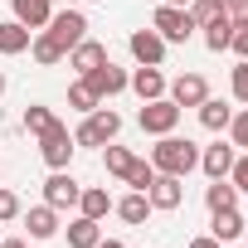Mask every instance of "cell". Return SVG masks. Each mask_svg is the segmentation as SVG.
<instances>
[{"instance_id":"1","label":"cell","mask_w":248,"mask_h":248,"mask_svg":"<svg viewBox=\"0 0 248 248\" xmlns=\"http://www.w3.org/2000/svg\"><path fill=\"white\" fill-rule=\"evenodd\" d=\"M151 166L161 170V175H190V170H200V146L190 141V137H175V132H166V137H156V146H151Z\"/></svg>"},{"instance_id":"2","label":"cell","mask_w":248,"mask_h":248,"mask_svg":"<svg viewBox=\"0 0 248 248\" xmlns=\"http://www.w3.org/2000/svg\"><path fill=\"white\" fill-rule=\"evenodd\" d=\"M117 132H122V117H117L112 107H93V112L78 122L73 141H78V146H107V141H117Z\"/></svg>"},{"instance_id":"3","label":"cell","mask_w":248,"mask_h":248,"mask_svg":"<svg viewBox=\"0 0 248 248\" xmlns=\"http://www.w3.org/2000/svg\"><path fill=\"white\" fill-rule=\"evenodd\" d=\"M180 112H185V107H175L170 97H151V102H141L137 122H141V132H146V137H166V132L180 127Z\"/></svg>"},{"instance_id":"4","label":"cell","mask_w":248,"mask_h":248,"mask_svg":"<svg viewBox=\"0 0 248 248\" xmlns=\"http://www.w3.org/2000/svg\"><path fill=\"white\" fill-rule=\"evenodd\" d=\"M73 151H78V141H73V132L63 127V122H54V127L39 137V156H44V166H49V170H68Z\"/></svg>"},{"instance_id":"5","label":"cell","mask_w":248,"mask_h":248,"mask_svg":"<svg viewBox=\"0 0 248 248\" xmlns=\"http://www.w3.org/2000/svg\"><path fill=\"white\" fill-rule=\"evenodd\" d=\"M151 30H156L166 44H185V39L195 34V20H190V10H180V5H161V10L151 15Z\"/></svg>"},{"instance_id":"6","label":"cell","mask_w":248,"mask_h":248,"mask_svg":"<svg viewBox=\"0 0 248 248\" xmlns=\"http://www.w3.org/2000/svg\"><path fill=\"white\" fill-rule=\"evenodd\" d=\"M44 30H49L63 49H73L78 39H88V15H83L78 5H68V10H54V20H49Z\"/></svg>"},{"instance_id":"7","label":"cell","mask_w":248,"mask_h":248,"mask_svg":"<svg viewBox=\"0 0 248 248\" xmlns=\"http://www.w3.org/2000/svg\"><path fill=\"white\" fill-rule=\"evenodd\" d=\"M78 195H83V185L68 175V170H54L49 180H44V204H54L59 214H68V209H78Z\"/></svg>"},{"instance_id":"8","label":"cell","mask_w":248,"mask_h":248,"mask_svg":"<svg viewBox=\"0 0 248 248\" xmlns=\"http://www.w3.org/2000/svg\"><path fill=\"white\" fill-rule=\"evenodd\" d=\"M127 78H132V73H127V68H117L112 59H107V63H97L93 73H83V83H88L102 102H107V97H117V93H127Z\"/></svg>"},{"instance_id":"9","label":"cell","mask_w":248,"mask_h":248,"mask_svg":"<svg viewBox=\"0 0 248 248\" xmlns=\"http://www.w3.org/2000/svg\"><path fill=\"white\" fill-rule=\"evenodd\" d=\"M166 97H170L175 107H200V102L209 97V83H204V73H180V78L166 83Z\"/></svg>"},{"instance_id":"10","label":"cell","mask_w":248,"mask_h":248,"mask_svg":"<svg viewBox=\"0 0 248 248\" xmlns=\"http://www.w3.org/2000/svg\"><path fill=\"white\" fill-rule=\"evenodd\" d=\"M166 73H161V63H137L132 68V78H127V88L141 97V102H151V97H166Z\"/></svg>"},{"instance_id":"11","label":"cell","mask_w":248,"mask_h":248,"mask_svg":"<svg viewBox=\"0 0 248 248\" xmlns=\"http://www.w3.org/2000/svg\"><path fill=\"white\" fill-rule=\"evenodd\" d=\"M146 200H151V209H180V200H185V180L180 175H161L156 170V180L146 185Z\"/></svg>"},{"instance_id":"12","label":"cell","mask_w":248,"mask_h":248,"mask_svg":"<svg viewBox=\"0 0 248 248\" xmlns=\"http://www.w3.org/2000/svg\"><path fill=\"white\" fill-rule=\"evenodd\" d=\"M127 49H132V59H137V63H166V49H170V44H166L156 30H132Z\"/></svg>"},{"instance_id":"13","label":"cell","mask_w":248,"mask_h":248,"mask_svg":"<svg viewBox=\"0 0 248 248\" xmlns=\"http://www.w3.org/2000/svg\"><path fill=\"white\" fill-rule=\"evenodd\" d=\"M233 156H238V146H233V141L200 146V170H204L209 180H224V175H229V166H233Z\"/></svg>"},{"instance_id":"14","label":"cell","mask_w":248,"mask_h":248,"mask_svg":"<svg viewBox=\"0 0 248 248\" xmlns=\"http://www.w3.org/2000/svg\"><path fill=\"white\" fill-rule=\"evenodd\" d=\"M20 219H25L30 238H59V229H63V219H59V209H54V204H34V209H20Z\"/></svg>"},{"instance_id":"15","label":"cell","mask_w":248,"mask_h":248,"mask_svg":"<svg viewBox=\"0 0 248 248\" xmlns=\"http://www.w3.org/2000/svg\"><path fill=\"white\" fill-rule=\"evenodd\" d=\"M112 214H117L122 224H132V229H141V224L151 219V200H146V190H132V195H122V200H112Z\"/></svg>"},{"instance_id":"16","label":"cell","mask_w":248,"mask_h":248,"mask_svg":"<svg viewBox=\"0 0 248 248\" xmlns=\"http://www.w3.org/2000/svg\"><path fill=\"white\" fill-rule=\"evenodd\" d=\"M97 63H107V44H97V39H78L73 49H68V68L83 78V73H93Z\"/></svg>"},{"instance_id":"17","label":"cell","mask_w":248,"mask_h":248,"mask_svg":"<svg viewBox=\"0 0 248 248\" xmlns=\"http://www.w3.org/2000/svg\"><path fill=\"white\" fill-rule=\"evenodd\" d=\"M209 238H219L224 248L243 238V214H238V204H233V209H214V214H209Z\"/></svg>"},{"instance_id":"18","label":"cell","mask_w":248,"mask_h":248,"mask_svg":"<svg viewBox=\"0 0 248 248\" xmlns=\"http://www.w3.org/2000/svg\"><path fill=\"white\" fill-rule=\"evenodd\" d=\"M30 39H34V30H25L20 20H0V59L30 54Z\"/></svg>"},{"instance_id":"19","label":"cell","mask_w":248,"mask_h":248,"mask_svg":"<svg viewBox=\"0 0 248 248\" xmlns=\"http://www.w3.org/2000/svg\"><path fill=\"white\" fill-rule=\"evenodd\" d=\"M30 54H34V63L39 68H54V63H63L68 59V49L49 34V30H34V39H30Z\"/></svg>"},{"instance_id":"20","label":"cell","mask_w":248,"mask_h":248,"mask_svg":"<svg viewBox=\"0 0 248 248\" xmlns=\"http://www.w3.org/2000/svg\"><path fill=\"white\" fill-rule=\"evenodd\" d=\"M10 5H15V20L25 30H44L54 20V0H10Z\"/></svg>"},{"instance_id":"21","label":"cell","mask_w":248,"mask_h":248,"mask_svg":"<svg viewBox=\"0 0 248 248\" xmlns=\"http://www.w3.org/2000/svg\"><path fill=\"white\" fill-rule=\"evenodd\" d=\"M195 112H200V127H204V132H224V127H229V117H233V107H229L224 97H214V93H209Z\"/></svg>"},{"instance_id":"22","label":"cell","mask_w":248,"mask_h":248,"mask_svg":"<svg viewBox=\"0 0 248 248\" xmlns=\"http://www.w3.org/2000/svg\"><path fill=\"white\" fill-rule=\"evenodd\" d=\"M63 233H68V248H97V243H102V224L88 219V214H78Z\"/></svg>"},{"instance_id":"23","label":"cell","mask_w":248,"mask_h":248,"mask_svg":"<svg viewBox=\"0 0 248 248\" xmlns=\"http://www.w3.org/2000/svg\"><path fill=\"white\" fill-rule=\"evenodd\" d=\"M78 214H88V219H97V224H102V219L112 214V195H107L102 185H88V190L78 195Z\"/></svg>"},{"instance_id":"24","label":"cell","mask_w":248,"mask_h":248,"mask_svg":"<svg viewBox=\"0 0 248 248\" xmlns=\"http://www.w3.org/2000/svg\"><path fill=\"white\" fill-rule=\"evenodd\" d=\"M204 30V49L209 54H224L229 49V34H233V20H229V10L219 15V20H209V25H200Z\"/></svg>"},{"instance_id":"25","label":"cell","mask_w":248,"mask_h":248,"mask_svg":"<svg viewBox=\"0 0 248 248\" xmlns=\"http://www.w3.org/2000/svg\"><path fill=\"white\" fill-rule=\"evenodd\" d=\"M204 204H209V214H214V209H233V204H238L233 180H229V175H224V180H209V185H204Z\"/></svg>"},{"instance_id":"26","label":"cell","mask_w":248,"mask_h":248,"mask_svg":"<svg viewBox=\"0 0 248 248\" xmlns=\"http://www.w3.org/2000/svg\"><path fill=\"white\" fill-rule=\"evenodd\" d=\"M54 122H59L54 107H44V102H30V107H25V132H30V137H44Z\"/></svg>"},{"instance_id":"27","label":"cell","mask_w":248,"mask_h":248,"mask_svg":"<svg viewBox=\"0 0 248 248\" xmlns=\"http://www.w3.org/2000/svg\"><path fill=\"white\" fill-rule=\"evenodd\" d=\"M132 161H137V156H132L127 146H117V141H107V146H102V166H107V175H117V180L132 170Z\"/></svg>"},{"instance_id":"28","label":"cell","mask_w":248,"mask_h":248,"mask_svg":"<svg viewBox=\"0 0 248 248\" xmlns=\"http://www.w3.org/2000/svg\"><path fill=\"white\" fill-rule=\"evenodd\" d=\"M68 107H73V112H83V117H88V112H93V107H102V97H97V93H93V88H88V83H83V78H78V83H68Z\"/></svg>"},{"instance_id":"29","label":"cell","mask_w":248,"mask_h":248,"mask_svg":"<svg viewBox=\"0 0 248 248\" xmlns=\"http://www.w3.org/2000/svg\"><path fill=\"white\" fill-rule=\"evenodd\" d=\"M185 10H190V20H195V30H200V25H209V20L224 15V0H190Z\"/></svg>"},{"instance_id":"30","label":"cell","mask_w":248,"mask_h":248,"mask_svg":"<svg viewBox=\"0 0 248 248\" xmlns=\"http://www.w3.org/2000/svg\"><path fill=\"white\" fill-rule=\"evenodd\" d=\"M122 180H127V185H132V190H146V185H151V180H156V166H151V161H141V156H137V161H132V170H127V175H122Z\"/></svg>"},{"instance_id":"31","label":"cell","mask_w":248,"mask_h":248,"mask_svg":"<svg viewBox=\"0 0 248 248\" xmlns=\"http://www.w3.org/2000/svg\"><path fill=\"white\" fill-rule=\"evenodd\" d=\"M229 93H233V102H243V107H248V59H238V63H233V73H229Z\"/></svg>"},{"instance_id":"32","label":"cell","mask_w":248,"mask_h":248,"mask_svg":"<svg viewBox=\"0 0 248 248\" xmlns=\"http://www.w3.org/2000/svg\"><path fill=\"white\" fill-rule=\"evenodd\" d=\"M224 132H229V141H233L238 151H248V107L229 117V127H224Z\"/></svg>"},{"instance_id":"33","label":"cell","mask_w":248,"mask_h":248,"mask_svg":"<svg viewBox=\"0 0 248 248\" xmlns=\"http://www.w3.org/2000/svg\"><path fill=\"white\" fill-rule=\"evenodd\" d=\"M20 209H25V204H20V195L0 185V224H15V219H20Z\"/></svg>"},{"instance_id":"34","label":"cell","mask_w":248,"mask_h":248,"mask_svg":"<svg viewBox=\"0 0 248 248\" xmlns=\"http://www.w3.org/2000/svg\"><path fill=\"white\" fill-rule=\"evenodd\" d=\"M229 180H233V190H238V195H248V151H238V156H233Z\"/></svg>"},{"instance_id":"35","label":"cell","mask_w":248,"mask_h":248,"mask_svg":"<svg viewBox=\"0 0 248 248\" xmlns=\"http://www.w3.org/2000/svg\"><path fill=\"white\" fill-rule=\"evenodd\" d=\"M229 49L238 59H248V20H233V34H229Z\"/></svg>"},{"instance_id":"36","label":"cell","mask_w":248,"mask_h":248,"mask_svg":"<svg viewBox=\"0 0 248 248\" xmlns=\"http://www.w3.org/2000/svg\"><path fill=\"white\" fill-rule=\"evenodd\" d=\"M224 10H229V20H248V0H224Z\"/></svg>"},{"instance_id":"37","label":"cell","mask_w":248,"mask_h":248,"mask_svg":"<svg viewBox=\"0 0 248 248\" xmlns=\"http://www.w3.org/2000/svg\"><path fill=\"white\" fill-rule=\"evenodd\" d=\"M185 248H224V243H219V238H209V233H200V238H190Z\"/></svg>"},{"instance_id":"38","label":"cell","mask_w":248,"mask_h":248,"mask_svg":"<svg viewBox=\"0 0 248 248\" xmlns=\"http://www.w3.org/2000/svg\"><path fill=\"white\" fill-rule=\"evenodd\" d=\"M97 248H127V243H122V238H102Z\"/></svg>"},{"instance_id":"39","label":"cell","mask_w":248,"mask_h":248,"mask_svg":"<svg viewBox=\"0 0 248 248\" xmlns=\"http://www.w3.org/2000/svg\"><path fill=\"white\" fill-rule=\"evenodd\" d=\"M5 248H30V243L25 238H5Z\"/></svg>"},{"instance_id":"40","label":"cell","mask_w":248,"mask_h":248,"mask_svg":"<svg viewBox=\"0 0 248 248\" xmlns=\"http://www.w3.org/2000/svg\"><path fill=\"white\" fill-rule=\"evenodd\" d=\"M161 5H180V10H185V5H190V0H161Z\"/></svg>"},{"instance_id":"41","label":"cell","mask_w":248,"mask_h":248,"mask_svg":"<svg viewBox=\"0 0 248 248\" xmlns=\"http://www.w3.org/2000/svg\"><path fill=\"white\" fill-rule=\"evenodd\" d=\"M5 88H10V83H5V73H0V97H5Z\"/></svg>"},{"instance_id":"42","label":"cell","mask_w":248,"mask_h":248,"mask_svg":"<svg viewBox=\"0 0 248 248\" xmlns=\"http://www.w3.org/2000/svg\"><path fill=\"white\" fill-rule=\"evenodd\" d=\"M73 5H88V0H73Z\"/></svg>"},{"instance_id":"43","label":"cell","mask_w":248,"mask_h":248,"mask_svg":"<svg viewBox=\"0 0 248 248\" xmlns=\"http://www.w3.org/2000/svg\"><path fill=\"white\" fill-rule=\"evenodd\" d=\"M229 248H243V243H229Z\"/></svg>"},{"instance_id":"44","label":"cell","mask_w":248,"mask_h":248,"mask_svg":"<svg viewBox=\"0 0 248 248\" xmlns=\"http://www.w3.org/2000/svg\"><path fill=\"white\" fill-rule=\"evenodd\" d=\"M0 248H5V238H0Z\"/></svg>"}]
</instances>
